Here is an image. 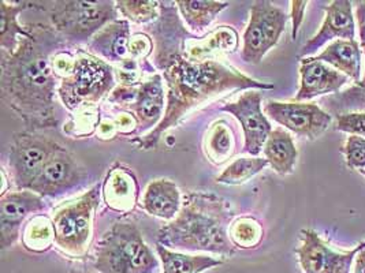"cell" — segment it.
Instances as JSON below:
<instances>
[{"instance_id": "cell-20", "label": "cell", "mask_w": 365, "mask_h": 273, "mask_svg": "<svg viewBox=\"0 0 365 273\" xmlns=\"http://www.w3.org/2000/svg\"><path fill=\"white\" fill-rule=\"evenodd\" d=\"M182 200L180 188L173 181L156 179L145 188L141 206L150 216L171 222L180 213Z\"/></svg>"}, {"instance_id": "cell-8", "label": "cell", "mask_w": 365, "mask_h": 273, "mask_svg": "<svg viewBox=\"0 0 365 273\" xmlns=\"http://www.w3.org/2000/svg\"><path fill=\"white\" fill-rule=\"evenodd\" d=\"M65 146L38 132H24L13 136L9 152L10 178L17 190H29L44 166Z\"/></svg>"}, {"instance_id": "cell-31", "label": "cell", "mask_w": 365, "mask_h": 273, "mask_svg": "<svg viewBox=\"0 0 365 273\" xmlns=\"http://www.w3.org/2000/svg\"><path fill=\"white\" fill-rule=\"evenodd\" d=\"M116 9L134 23H153L160 17V1L153 0H119Z\"/></svg>"}, {"instance_id": "cell-1", "label": "cell", "mask_w": 365, "mask_h": 273, "mask_svg": "<svg viewBox=\"0 0 365 273\" xmlns=\"http://www.w3.org/2000/svg\"><path fill=\"white\" fill-rule=\"evenodd\" d=\"M66 46L51 25L34 23L32 36L21 40L17 51H1V102L17 114L29 132L58 126L55 108L58 77L52 59Z\"/></svg>"}, {"instance_id": "cell-21", "label": "cell", "mask_w": 365, "mask_h": 273, "mask_svg": "<svg viewBox=\"0 0 365 273\" xmlns=\"http://www.w3.org/2000/svg\"><path fill=\"white\" fill-rule=\"evenodd\" d=\"M238 47V33L232 26H219L204 37H192L190 41H186L185 58L195 62L214 60L215 56L223 53H234Z\"/></svg>"}, {"instance_id": "cell-33", "label": "cell", "mask_w": 365, "mask_h": 273, "mask_svg": "<svg viewBox=\"0 0 365 273\" xmlns=\"http://www.w3.org/2000/svg\"><path fill=\"white\" fill-rule=\"evenodd\" d=\"M341 152L345 154V160L350 170H365V138L349 136Z\"/></svg>"}, {"instance_id": "cell-3", "label": "cell", "mask_w": 365, "mask_h": 273, "mask_svg": "<svg viewBox=\"0 0 365 273\" xmlns=\"http://www.w3.org/2000/svg\"><path fill=\"white\" fill-rule=\"evenodd\" d=\"M234 216L225 198L210 191H189L177 218L159 230L158 243L171 250L232 256L237 247L229 230Z\"/></svg>"}, {"instance_id": "cell-38", "label": "cell", "mask_w": 365, "mask_h": 273, "mask_svg": "<svg viewBox=\"0 0 365 273\" xmlns=\"http://www.w3.org/2000/svg\"><path fill=\"white\" fill-rule=\"evenodd\" d=\"M353 273H365V249H363L356 257Z\"/></svg>"}, {"instance_id": "cell-13", "label": "cell", "mask_w": 365, "mask_h": 273, "mask_svg": "<svg viewBox=\"0 0 365 273\" xmlns=\"http://www.w3.org/2000/svg\"><path fill=\"white\" fill-rule=\"evenodd\" d=\"M262 93L259 90H247L238 100L225 104L222 111L229 112L240 122L244 130V152L257 157L263 151L267 139L274 130L262 108Z\"/></svg>"}, {"instance_id": "cell-23", "label": "cell", "mask_w": 365, "mask_h": 273, "mask_svg": "<svg viewBox=\"0 0 365 273\" xmlns=\"http://www.w3.org/2000/svg\"><path fill=\"white\" fill-rule=\"evenodd\" d=\"M314 58L341 71L351 78L356 85L361 84L363 52L356 40H336Z\"/></svg>"}, {"instance_id": "cell-10", "label": "cell", "mask_w": 365, "mask_h": 273, "mask_svg": "<svg viewBox=\"0 0 365 273\" xmlns=\"http://www.w3.org/2000/svg\"><path fill=\"white\" fill-rule=\"evenodd\" d=\"M289 16L267 0H257L250 7L248 26L242 36L241 58L250 65H259L282 36Z\"/></svg>"}, {"instance_id": "cell-4", "label": "cell", "mask_w": 365, "mask_h": 273, "mask_svg": "<svg viewBox=\"0 0 365 273\" xmlns=\"http://www.w3.org/2000/svg\"><path fill=\"white\" fill-rule=\"evenodd\" d=\"M159 265L134 222H116L95 246L93 268L99 273H153Z\"/></svg>"}, {"instance_id": "cell-26", "label": "cell", "mask_w": 365, "mask_h": 273, "mask_svg": "<svg viewBox=\"0 0 365 273\" xmlns=\"http://www.w3.org/2000/svg\"><path fill=\"white\" fill-rule=\"evenodd\" d=\"M175 4L178 6L185 23L195 34L205 32L216 17L230 6L229 1L214 0H177Z\"/></svg>"}, {"instance_id": "cell-7", "label": "cell", "mask_w": 365, "mask_h": 273, "mask_svg": "<svg viewBox=\"0 0 365 273\" xmlns=\"http://www.w3.org/2000/svg\"><path fill=\"white\" fill-rule=\"evenodd\" d=\"M101 197V185H95L77 200L58 208L52 216L53 245L68 257L86 256L93 239V223Z\"/></svg>"}, {"instance_id": "cell-24", "label": "cell", "mask_w": 365, "mask_h": 273, "mask_svg": "<svg viewBox=\"0 0 365 273\" xmlns=\"http://www.w3.org/2000/svg\"><path fill=\"white\" fill-rule=\"evenodd\" d=\"M264 159L268 166L279 175L293 173L297 164L299 151L292 136L282 129L277 127L271 132L263 148Z\"/></svg>"}, {"instance_id": "cell-6", "label": "cell", "mask_w": 365, "mask_h": 273, "mask_svg": "<svg viewBox=\"0 0 365 273\" xmlns=\"http://www.w3.org/2000/svg\"><path fill=\"white\" fill-rule=\"evenodd\" d=\"M115 68L88 50L76 51V65L71 74L58 87V96L68 111L85 105H96L116 87Z\"/></svg>"}, {"instance_id": "cell-37", "label": "cell", "mask_w": 365, "mask_h": 273, "mask_svg": "<svg viewBox=\"0 0 365 273\" xmlns=\"http://www.w3.org/2000/svg\"><path fill=\"white\" fill-rule=\"evenodd\" d=\"M359 18H360V29H361V41H363V47H364L365 52V9L360 7L359 9ZM360 87V93L365 95V77L364 80L361 81V84L359 85ZM365 100V97H364Z\"/></svg>"}, {"instance_id": "cell-12", "label": "cell", "mask_w": 365, "mask_h": 273, "mask_svg": "<svg viewBox=\"0 0 365 273\" xmlns=\"http://www.w3.org/2000/svg\"><path fill=\"white\" fill-rule=\"evenodd\" d=\"M264 112L284 129L311 141L319 138L331 126V115L315 102L268 100Z\"/></svg>"}, {"instance_id": "cell-32", "label": "cell", "mask_w": 365, "mask_h": 273, "mask_svg": "<svg viewBox=\"0 0 365 273\" xmlns=\"http://www.w3.org/2000/svg\"><path fill=\"white\" fill-rule=\"evenodd\" d=\"M100 112L98 105H85L77 115L65 124V133L73 136H91L99 129Z\"/></svg>"}, {"instance_id": "cell-34", "label": "cell", "mask_w": 365, "mask_h": 273, "mask_svg": "<svg viewBox=\"0 0 365 273\" xmlns=\"http://www.w3.org/2000/svg\"><path fill=\"white\" fill-rule=\"evenodd\" d=\"M129 52H130V59L138 62L140 65L144 62L147 63V59L155 52V44L153 40L148 33H134L130 38V46H129ZM143 66V65H141ZM144 68V66H143Z\"/></svg>"}, {"instance_id": "cell-15", "label": "cell", "mask_w": 365, "mask_h": 273, "mask_svg": "<svg viewBox=\"0 0 365 273\" xmlns=\"http://www.w3.org/2000/svg\"><path fill=\"white\" fill-rule=\"evenodd\" d=\"M88 173L67 148L56 152L29 190L41 197H56L83 183Z\"/></svg>"}, {"instance_id": "cell-11", "label": "cell", "mask_w": 365, "mask_h": 273, "mask_svg": "<svg viewBox=\"0 0 365 273\" xmlns=\"http://www.w3.org/2000/svg\"><path fill=\"white\" fill-rule=\"evenodd\" d=\"M299 239L296 255L304 273H350L353 261L365 249V242H361L353 250L335 252L311 228L301 230Z\"/></svg>"}, {"instance_id": "cell-16", "label": "cell", "mask_w": 365, "mask_h": 273, "mask_svg": "<svg viewBox=\"0 0 365 273\" xmlns=\"http://www.w3.org/2000/svg\"><path fill=\"white\" fill-rule=\"evenodd\" d=\"M299 93L294 102H305L317 96L338 93L339 89L348 82V77L330 65L317 60L314 56L299 59Z\"/></svg>"}, {"instance_id": "cell-29", "label": "cell", "mask_w": 365, "mask_h": 273, "mask_svg": "<svg viewBox=\"0 0 365 273\" xmlns=\"http://www.w3.org/2000/svg\"><path fill=\"white\" fill-rule=\"evenodd\" d=\"M268 161L260 157H240L232 161L226 170L223 171L217 178V183L223 185H242L248 182L250 178L256 176L259 172L266 168Z\"/></svg>"}, {"instance_id": "cell-28", "label": "cell", "mask_w": 365, "mask_h": 273, "mask_svg": "<svg viewBox=\"0 0 365 273\" xmlns=\"http://www.w3.org/2000/svg\"><path fill=\"white\" fill-rule=\"evenodd\" d=\"M53 242L52 220L48 216L37 215L25 224L22 230V245L32 253H44Z\"/></svg>"}, {"instance_id": "cell-27", "label": "cell", "mask_w": 365, "mask_h": 273, "mask_svg": "<svg viewBox=\"0 0 365 273\" xmlns=\"http://www.w3.org/2000/svg\"><path fill=\"white\" fill-rule=\"evenodd\" d=\"M204 151L215 166H220L232 157L235 152V136L226 120H217L211 126L205 136Z\"/></svg>"}, {"instance_id": "cell-5", "label": "cell", "mask_w": 365, "mask_h": 273, "mask_svg": "<svg viewBox=\"0 0 365 273\" xmlns=\"http://www.w3.org/2000/svg\"><path fill=\"white\" fill-rule=\"evenodd\" d=\"M36 4H38L36 1ZM37 6L47 11L51 28L59 34L66 43H81L92 40L108 23L118 19L116 1L99 0H59L41 1Z\"/></svg>"}, {"instance_id": "cell-19", "label": "cell", "mask_w": 365, "mask_h": 273, "mask_svg": "<svg viewBox=\"0 0 365 273\" xmlns=\"http://www.w3.org/2000/svg\"><path fill=\"white\" fill-rule=\"evenodd\" d=\"M130 25L128 19H116L95 34L88 44V51L99 56L114 68L130 60Z\"/></svg>"}, {"instance_id": "cell-39", "label": "cell", "mask_w": 365, "mask_h": 273, "mask_svg": "<svg viewBox=\"0 0 365 273\" xmlns=\"http://www.w3.org/2000/svg\"><path fill=\"white\" fill-rule=\"evenodd\" d=\"M68 273H99L98 271H91V269H83V268H71Z\"/></svg>"}, {"instance_id": "cell-22", "label": "cell", "mask_w": 365, "mask_h": 273, "mask_svg": "<svg viewBox=\"0 0 365 273\" xmlns=\"http://www.w3.org/2000/svg\"><path fill=\"white\" fill-rule=\"evenodd\" d=\"M37 9L36 1H0V48L1 51L13 53L18 50L22 38L32 36V25L21 26L18 16L28 10Z\"/></svg>"}, {"instance_id": "cell-17", "label": "cell", "mask_w": 365, "mask_h": 273, "mask_svg": "<svg viewBox=\"0 0 365 273\" xmlns=\"http://www.w3.org/2000/svg\"><path fill=\"white\" fill-rule=\"evenodd\" d=\"M138 196L140 188L133 170L120 163L114 164L101 183V197L107 208L118 213H130L138 203Z\"/></svg>"}, {"instance_id": "cell-18", "label": "cell", "mask_w": 365, "mask_h": 273, "mask_svg": "<svg viewBox=\"0 0 365 273\" xmlns=\"http://www.w3.org/2000/svg\"><path fill=\"white\" fill-rule=\"evenodd\" d=\"M326 18L320 31L302 47L301 56H309L334 38L354 40V17L349 0H335L324 7Z\"/></svg>"}, {"instance_id": "cell-35", "label": "cell", "mask_w": 365, "mask_h": 273, "mask_svg": "<svg viewBox=\"0 0 365 273\" xmlns=\"http://www.w3.org/2000/svg\"><path fill=\"white\" fill-rule=\"evenodd\" d=\"M336 130L365 138V112H348L336 117Z\"/></svg>"}, {"instance_id": "cell-9", "label": "cell", "mask_w": 365, "mask_h": 273, "mask_svg": "<svg viewBox=\"0 0 365 273\" xmlns=\"http://www.w3.org/2000/svg\"><path fill=\"white\" fill-rule=\"evenodd\" d=\"M108 102L133 115L138 124V134L150 129L153 130L166 112L163 75L156 73L138 85L116 86L108 96Z\"/></svg>"}, {"instance_id": "cell-40", "label": "cell", "mask_w": 365, "mask_h": 273, "mask_svg": "<svg viewBox=\"0 0 365 273\" xmlns=\"http://www.w3.org/2000/svg\"><path fill=\"white\" fill-rule=\"evenodd\" d=\"M359 172H360V173H361V175H364V176H365V170L359 171Z\"/></svg>"}, {"instance_id": "cell-25", "label": "cell", "mask_w": 365, "mask_h": 273, "mask_svg": "<svg viewBox=\"0 0 365 273\" xmlns=\"http://www.w3.org/2000/svg\"><path fill=\"white\" fill-rule=\"evenodd\" d=\"M156 253L160 259L163 273H202L223 265V259L211 256L186 255L156 245Z\"/></svg>"}, {"instance_id": "cell-30", "label": "cell", "mask_w": 365, "mask_h": 273, "mask_svg": "<svg viewBox=\"0 0 365 273\" xmlns=\"http://www.w3.org/2000/svg\"><path fill=\"white\" fill-rule=\"evenodd\" d=\"M229 235L237 249H255L262 243L264 231L256 219L244 216L232 223Z\"/></svg>"}, {"instance_id": "cell-2", "label": "cell", "mask_w": 365, "mask_h": 273, "mask_svg": "<svg viewBox=\"0 0 365 273\" xmlns=\"http://www.w3.org/2000/svg\"><path fill=\"white\" fill-rule=\"evenodd\" d=\"M167 85L165 118L147 136H135L133 144L148 151L158 145L168 129L177 126L186 114L201 104L234 90H271L274 85L253 80L217 60L195 62L177 55L159 68Z\"/></svg>"}, {"instance_id": "cell-14", "label": "cell", "mask_w": 365, "mask_h": 273, "mask_svg": "<svg viewBox=\"0 0 365 273\" xmlns=\"http://www.w3.org/2000/svg\"><path fill=\"white\" fill-rule=\"evenodd\" d=\"M47 209L44 197L32 190H14L0 197V245L1 250L13 247L21 238L22 224L29 215Z\"/></svg>"}, {"instance_id": "cell-36", "label": "cell", "mask_w": 365, "mask_h": 273, "mask_svg": "<svg viewBox=\"0 0 365 273\" xmlns=\"http://www.w3.org/2000/svg\"><path fill=\"white\" fill-rule=\"evenodd\" d=\"M307 4H308V1H305V0H293L292 1V14H290V18L293 21V33H292L293 40H296L297 33H299V26H301L302 21H304V13H305Z\"/></svg>"}]
</instances>
